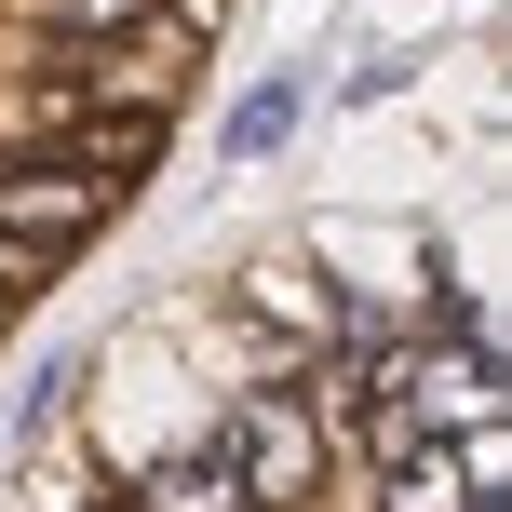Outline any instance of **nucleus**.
I'll use <instances>...</instances> for the list:
<instances>
[{"label":"nucleus","instance_id":"0eeeda50","mask_svg":"<svg viewBox=\"0 0 512 512\" xmlns=\"http://www.w3.org/2000/svg\"><path fill=\"white\" fill-rule=\"evenodd\" d=\"M108 512H122V499H108Z\"/></svg>","mask_w":512,"mask_h":512},{"label":"nucleus","instance_id":"f257e3e1","mask_svg":"<svg viewBox=\"0 0 512 512\" xmlns=\"http://www.w3.org/2000/svg\"><path fill=\"white\" fill-rule=\"evenodd\" d=\"M230 459H243L256 512H297L324 486V418H310V391H243L230 405Z\"/></svg>","mask_w":512,"mask_h":512},{"label":"nucleus","instance_id":"423d86ee","mask_svg":"<svg viewBox=\"0 0 512 512\" xmlns=\"http://www.w3.org/2000/svg\"><path fill=\"white\" fill-rule=\"evenodd\" d=\"M135 14H149V0H41L27 27H54V41H68V27H135Z\"/></svg>","mask_w":512,"mask_h":512},{"label":"nucleus","instance_id":"20e7f679","mask_svg":"<svg viewBox=\"0 0 512 512\" xmlns=\"http://www.w3.org/2000/svg\"><path fill=\"white\" fill-rule=\"evenodd\" d=\"M122 512H256V486H243L230 432H216V445H176L162 472H135V499H122Z\"/></svg>","mask_w":512,"mask_h":512},{"label":"nucleus","instance_id":"7ed1b4c3","mask_svg":"<svg viewBox=\"0 0 512 512\" xmlns=\"http://www.w3.org/2000/svg\"><path fill=\"white\" fill-rule=\"evenodd\" d=\"M499 432H472V445H445V432H391V472H378V512H472V499H499Z\"/></svg>","mask_w":512,"mask_h":512},{"label":"nucleus","instance_id":"39448f33","mask_svg":"<svg viewBox=\"0 0 512 512\" xmlns=\"http://www.w3.org/2000/svg\"><path fill=\"white\" fill-rule=\"evenodd\" d=\"M297 108H310V81H256V95L230 108V162H270L283 135H297Z\"/></svg>","mask_w":512,"mask_h":512},{"label":"nucleus","instance_id":"f03ea898","mask_svg":"<svg viewBox=\"0 0 512 512\" xmlns=\"http://www.w3.org/2000/svg\"><path fill=\"white\" fill-rule=\"evenodd\" d=\"M95 216H108V189H95V176H54V162H14V176H0V283L54 270V243H81Z\"/></svg>","mask_w":512,"mask_h":512}]
</instances>
